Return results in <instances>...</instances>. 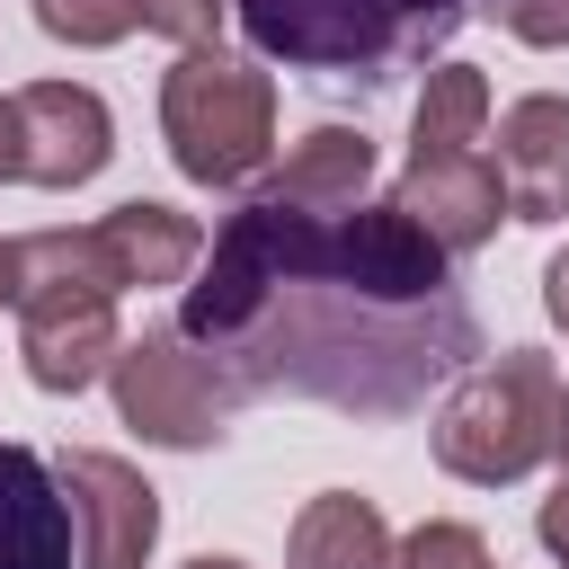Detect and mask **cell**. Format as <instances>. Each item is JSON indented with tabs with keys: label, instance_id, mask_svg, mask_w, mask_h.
Masks as SVG:
<instances>
[{
	"label": "cell",
	"instance_id": "cell-10",
	"mask_svg": "<svg viewBox=\"0 0 569 569\" xmlns=\"http://www.w3.org/2000/svg\"><path fill=\"white\" fill-rule=\"evenodd\" d=\"M498 178H507V213L516 222H569V98L533 89L498 116Z\"/></svg>",
	"mask_w": 569,
	"mask_h": 569
},
{
	"label": "cell",
	"instance_id": "cell-5",
	"mask_svg": "<svg viewBox=\"0 0 569 569\" xmlns=\"http://www.w3.org/2000/svg\"><path fill=\"white\" fill-rule=\"evenodd\" d=\"M160 142L187 187H249L276 160V71L222 44L178 53L160 71Z\"/></svg>",
	"mask_w": 569,
	"mask_h": 569
},
{
	"label": "cell",
	"instance_id": "cell-25",
	"mask_svg": "<svg viewBox=\"0 0 569 569\" xmlns=\"http://www.w3.org/2000/svg\"><path fill=\"white\" fill-rule=\"evenodd\" d=\"M560 462H569V382H560Z\"/></svg>",
	"mask_w": 569,
	"mask_h": 569
},
{
	"label": "cell",
	"instance_id": "cell-23",
	"mask_svg": "<svg viewBox=\"0 0 569 569\" xmlns=\"http://www.w3.org/2000/svg\"><path fill=\"white\" fill-rule=\"evenodd\" d=\"M9 293H18V240H0V311H9Z\"/></svg>",
	"mask_w": 569,
	"mask_h": 569
},
{
	"label": "cell",
	"instance_id": "cell-20",
	"mask_svg": "<svg viewBox=\"0 0 569 569\" xmlns=\"http://www.w3.org/2000/svg\"><path fill=\"white\" fill-rule=\"evenodd\" d=\"M533 533H542V551L569 569V471H560V489L542 498V516H533Z\"/></svg>",
	"mask_w": 569,
	"mask_h": 569
},
{
	"label": "cell",
	"instance_id": "cell-19",
	"mask_svg": "<svg viewBox=\"0 0 569 569\" xmlns=\"http://www.w3.org/2000/svg\"><path fill=\"white\" fill-rule=\"evenodd\" d=\"M489 9H498V27H507L516 44H533V53L569 44V0H489Z\"/></svg>",
	"mask_w": 569,
	"mask_h": 569
},
{
	"label": "cell",
	"instance_id": "cell-24",
	"mask_svg": "<svg viewBox=\"0 0 569 569\" xmlns=\"http://www.w3.org/2000/svg\"><path fill=\"white\" fill-rule=\"evenodd\" d=\"M187 569H249V560H231V551H196Z\"/></svg>",
	"mask_w": 569,
	"mask_h": 569
},
{
	"label": "cell",
	"instance_id": "cell-7",
	"mask_svg": "<svg viewBox=\"0 0 569 569\" xmlns=\"http://www.w3.org/2000/svg\"><path fill=\"white\" fill-rule=\"evenodd\" d=\"M18 98V178L27 187H89L116 160V116L89 80H27Z\"/></svg>",
	"mask_w": 569,
	"mask_h": 569
},
{
	"label": "cell",
	"instance_id": "cell-8",
	"mask_svg": "<svg viewBox=\"0 0 569 569\" xmlns=\"http://www.w3.org/2000/svg\"><path fill=\"white\" fill-rule=\"evenodd\" d=\"M80 525V569H151L160 551V489L124 453H62L53 462Z\"/></svg>",
	"mask_w": 569,
	"mask_h": 569
},
{
	"label": "cell",
	"instance_id": "cell-14",
	"mask_svg": "<svg viewBox=\"0 0 569 569\" xmlns=\"http://www.w3.org/2000/svg\"><path fill=\"white\" fill-rule=\"evenodd\" d=\"M267 196H293V204H356V196H373V133L365 124H311L267 169Z\"/></svg>",
	"mask_w": 569,
	"mask_h": 569
},
{
	"label": "cell",
	"instance_id": "cell-2",
	"mask_svg": "<svg viewBox=\"0 0 569 569\" xmlns=\"http://www.w3.org/2000/svg\"><path fill=\"white\" fill-rule=\"evenodd\" d=\"M489 0H231L258 62L320 80H391L453 44Z\"/></svg>",
	"mask_w": 569,
	"mask_h": 569
},
{
	"label": "cell",
	"instance_id": "cell-21",
	"mask_svg": "<svg viewBox=\"0 0 569 569\" xmlns=\"http://www.w3.org/2000/svg\"><path fill=\"white\" fill-rule=\"evenodd\" d=\"M542 311H551V329L569 338V249H551V267H542Z\"/></svg>",
	"mask_w": 569,
	"mask_h": 569
},
{
	"label": "cell",
	"instance_id": "cell-18",
	"mask_svg": "<svg viewBox=\"0 0 569 569\" xmlns=\"http://www.w3.org/2000/svg\"><path fill=\"white\" fill-rule=\"evenodd\" d=\"M222 18H231V0H142V27H151V36H169L178 53L222 44Z\"/></svg>",
	"mask_w": 569,
	"mask_h": 569
},
{
	"label": "cell",
	"instance_id": "cell-12",
	"mask_svg": "<svg viewBox=\"0 0 569 569\" xmlns=\"http://www.w3.org/2000/svg\"><path fill=\"white\" fill-rule=\"evenodd\" d=\"M89 231H98V258L116 267V284H124V293L187 284V276H196V258H204V222H196V213H178V204H160V196H124V204H116V213H98Z\"/></svg>",
	"mask_w": 569,
	"mask_h": 569
},
{
	"label": "cell",
	"instance_id": "cell-9",
	"mask_svg": "<svg viewBox=\"0 0 569 569\" xmlns=\"http://www.w3.org/2000/svg\"><path fill=\"white\" fill-rule=\"evenodd\" d=\"M453 258H471V249H489L498 240V222H507V178H498V160L471 142V151H409V169H400V187H391Z\"/></svg>",
	"mask_w": 569,
	"mask_h": 569
},
{
	"label": "cell",
	"instance_id": "cell-17",
	"mask_svg": "<svg viewBox=\"0 0 569 569\" xmlns=\"http://www.w3.org/2000/svg\"><path fill=\"white\" fill-rule=\"evenodd\" d=\"M391 569H498V560H489L480 525H462V516H427L418 533L391 542Z\"/></svg>",
	"mask_w": 569,
	"mask_h": 569
},
{
	"label": "cell",
	"instance_id": "cell-4",
	"mask_svg": "<svg viewBox=\"0 0 569 569\" xmlns=\"http://www.w3.org/2000/svg\"><path fill=\"white\" fill-rule=\"evenodd\" d=\"M436 462L471 489H516L525 471H542L560 453V365L542 347H507L453 373V391L436 400L427 427Z\"/></svg>",
	"mask_w": 569,
	"mask_h": 569
},
{
	"label": "cell",
	"instance_id": "cell-6",
	"mask_svg": "<svg viewBox=\"0 0 569 569\" xmlns=\"http://www.w3.org/2000/svg\"><path fill=\"white\" fill-rule=\"evenodd\" d=\"M107 391H116V418H124L142 445H169V453H204V445H222L231 409L249 400V391H240V382H231L178 320L124 338L116 365H107Z\"/></svg>",
	"mask_w": 569,
	"mask_h": 569
},
{
	"label": "cell",
	"instance_id": "cell-13",
	"mask_svg": "<svg viewBox=\"0 0 569 569\" xmlns=\"http://www.w3.org/2000/svg\"><path fill=\"white\" fill-rule=\"evenodd\" d=\"M284 569H391V525L373 498L356 489H320L302 498L293 533H284Z\"/></svg>",
	"mask_w": 569,
	"mask_h": 569
},
{
	"label": "cell",
	"instance_id": "cell-11",
	"mask_svg": "<svg viewBox=\"0 0 569 569\" xmlns=\"http://www.w3.org/2000/svg\"><path fill=\"white\" fill-rule=\"evenodd\" d=\"M0 569H80L71 489L36 445H0Z\"/></svg>",
	"mask_w": 569,
	"mask_h": 569
},
{
	"label": "cell",
	"instance_id": "cell-1",
	"mask_svg": "<svg viewBox=\"0 0 569 569\" xmlns=\"http://www.w3.org/2000/svg\"><path fill=\"white\" fill-rule=\"evenodd\" d=\"M178 329L249 400L293 391L356 418H400L436 382L480 365V320L453 293V249L400 196H240L178 284Z\"/></svg>",
	"mask_w": 569,
	"mask_h": 569
},
{
	"label": "cell",
	"instance_id": "cell-3",
	"mask_svg": "<svg viewBox=\"0 0 569 569\" xmlns=\"http://www.w3.org/2000/svg\"><path fill=\"white\" fill-rule=\"evenodd\" d=\"M116 267L98 258V231H27L18 240V356L27 382L53 400H80L89 382H107L124 329H116Z\"/></svg>",
	"mask_w": 569,
	"mask_h": 569
},
{
	"label": "cell",
	"instance_id": "cell-22",
	"mask_svg": "<svg viewBox=\"0 0 569 569\" xmlns=\"http://www.w3.org/2000/svg\"><path fill=\"white\" fill-rule=\"evenodd\" d=\"M0 178H18V98H0Z\"/></svg>",
	"mask_w": 569,
	"mask_h": 569
},
{
	"label": "cell",
	"instance_id": "cell-16",
	"mask_svg": "<svg viewBox=\"0 0 569 569\" xmlns=\"http://www.w3.org/2000/svg\"><path fill=\"white\" fill-rule=\"evenodd\" d=\"M36 9V27L53 36V44H71V53H107V44H124L133 27H142V0H27Z\"/></svg>",
	"mask_w": 569,
	"mask_h": 569
},
{
	"label": "cell",
	"instance_id": "cell-15",
	"mask_svg": "<svg viewBox=\"0 0 569 569\" xmlns=\"http://www.w3.org/2000/svg\"><path fill=\"white\" fill-rule=\"evenodd\" d=\"M480 133H489V71L436 62L418 107H409V151H471Z\"/></svg>",
	"mask_w": 569,
	"mask_h": 569
}]
</instances>
